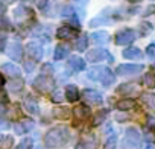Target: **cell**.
Segmentation results:
<instances>
[{
    "instance_id": "ac0fdd59",
    "label": "cell",
    "mask_w": 155,
    "mask_h": 149,
    "mask_svg": "<svg viewBox=\"0 0 155 149\" xmlns=\"http://www.w3.org/2000/svg\"><path fill=\"white\" fill-rule=\"evenodd\" d=\"M91 38H93V41H94L96 44H107V43L110 41V35H108V32H105V31H96V32L91 35Z\"/></svg>"
},
{
    "instance_id": "8d00e7d4",
    "label": "cell",
    "mask_w": 155,
    "mask_h": 149,
    "mask_svg": "<svg viewBox=\"0 0 155 149\" xmlns=\"http://www.w3.org/2000/svg\"><path fill=\"white\" fill-rule=\"evenodd\" d=\"M64 98H62V93L59 91V90H56V91H53V94H52V101L55 102V104H58V102H61Z\"/></svg>"
},
{
    "instance_id": "277c9868",
    "label": "cell",
    "mask_w": 155,
    "mask_h": 149,
    "mask_svg": "<svg viewBox=\"0 0 155 149\" xmlns=\"http://www.w3.org/2000/svg\"><path fill=\"white\" fill-rule=\"evenodd\" d=\"M135 40V32L132 29H122L116 34V43L119 46H126L131 44Z\"/></svg>"
},
{
    "instance_id": "6da1fadb",
    "label": "cell",
    "mask_w": 155,
    "mask_h": 149,
    "mask_svg": "<svg viewBox=\"0 0 155 149\" xmlns=\"http://www.w3.org/2000/svg\"><path fill=\"white\" fill-rule=\"evenodd\" d=\"M68 129L65 126H55L47 131L44 137V143L47 147H61L68 141Z\"/></svg>"
},
{
    "instance_id": "ee69618b",
    "label": "cell",
    "mask_w": 155,
    "mask_h": 149,
    "mask_svg": "<svg viewBox=\"0 0 155 149\" xmlns=\"http://www.w3.org/2000/svg\"><path fill=\"white\" fill-rule=\"evenodd\" d=\"M5 11H6V6L0 2V17H3V14H5Z\"/></svg>"
},
{
    "instance_id": "603a6c76",
    "label": "cell",
    "mask_w": 155,
    "mask_h": 149,
    "mask_svg": "<svg viewBox=\"0 0 155 149\" xmlns=\"http://www.w3.org/2000/svg\"><path fill=\"white\" fill-rule=\"evenodd\" d=\"M73 114L78 117V119H85L88 114H90V110L87 108V107H84V105H79V107H76L74 110H73Z\"/></svg>"
},
{
    "instance_id": "9a60e30c",
    "label": "cell",
    "mask_w": 155,
    "mask_h": 149,
    "mask_svg": "<svg viewBox=\"0 0 155 149\" xmlns=\"http://www.w3.org/2000/svg\"><path fill=\"white\" fill-rule=\"evenodd\" d=\"M68 68H71V70H74V71H81V70L85 68V62H84V59L79 58V56H71V58L68 59Z\"/></svg>"
},
{
    "instance_id": "4316f807",
    "label": "cell",
    "mask_w": 155,
    "mask_h": 149,
    "mask_svg": "<svg viewBox=\"0 0 155 149\" xmlns=\"http://www.w3.org/2000/svg\"><path fill=\"white\" fill-rule=\"evenodd\" d=\"M87 46H88V38L84 35V37H81V38H78L76 40V43H74V49L76 50H79V52H82V50H85L87 49Z\"/></svg>"
},
{
    "instance_id": "7c38bea8",
    "label": "cell",
    "mask_w": 155,
    "mask_h": 149,
    "mask_svg": "<svg viewBox=\"0 0 155 149\" xmlns=\"http://www.w3.org/2000/svg\"><path fill=\"white\" fill-rule=\"evenodd\" d=\"M96 143H97L96 137L91 135V134H87V135H84L81 138L79 144H78V149H94Z\"/></svg>"
},
{
    "instance_id": "ffe728a7",
    "label": "cell",
    "mask_w": 155,
    "mask_h": 149,
    "mask_svg": "<svg viewBox=\"0 0 155 149\" xmlns=\"http://www.w3.org/2000/svg\"><path fill=\"white\" fill-rule=\"evenodd\" d=\"M70 114H71V111H70V108H67V107H59V108H55V110H53V116H55L56 119H61V120L68 119Z\"/></svg>"
},
{
    "instance_id": "681fc988",
    "label": "cell",
    "mask_w": 155,
    "mask_h": 149,
    "mask_svg": "<svg viewBox=\"0 0 155 149\" xmlns=\"http://www.w3.org/2000/svg\"><path fill=\"white\" fill-rule=\"evenodd\" d=\"M152 67H153V68H155V62H153V64H152Z\"/></svg>"
},
{
    "instance_id": "3957f363",
    "label": "cell",
    "mask_w": 155,
    "mask_h": 149,
    "mask_svg": "<svg viewBox=\"0 0 155 149\" xmlns=\"http://www.w3.org/2000/svg\"><path fill=\"white\" fill-rule=\"evenodd\" d=\"M34 88H35L37 91L43 93V94L50 93V91L53 90V81H52L49 76H46V74H41V76H38V78L34 81Z\"/></svg>"
},
{
    "instance_id": "7dc6e473",
    "label": "cell",
    "mask_w": 155,
    "mask_h": 149,
    "mask_svg": "<svg viewBox=\"0 0 155 149\" xmlns=\"http://www.w3.org/2000/svg\"><path fill=\"white\" fill-rule=\"evenodd\" d=\"M146 149H155V144H152V143H149V144L146 146Z\"/></svg>"
},
{
    "instance_id": "7a4b0ae2",
    "label": "cell",
    "mask_w": 155,
    "mask_h": 149,
    "mask_svg": "<svg viewBox=\"0 0 155 149\" xmlns=\"http://www.w3.org/2000/svg\"><path fill=\"white\" fill-rule=\"evenodd\" d=\"M140 147V132L137 128H128L123 140V149H138Z\"/></svg>"
},
{
    "instance_id": "4dcf8cb0",
    "label": "cell",
    "mask_w": 155,
    "mask_h": 149,
    "mask_svg": "<svg viewBox=\"0 0 155 149\" xmlns=\"http://www.w3.org/2000/svg\"><path fill=\"white\" fill-rule=\"evenodd\" d=\"M135 90V87L132 85V84H122L119 88H117V91L120 93V94H129V93H132Z\"/></svg>"
},
{
    "instance_id": "7bdbcfd3",
    "label": "cell",
    "mask_w": 155,
    "mask_h": 149,
    "mask_svg": "<svg viewBox=\"0 0 155 149\" xmlns=\"http://www.w3.org/2000/svg\"><path fill=\"white\" fill-rule=\"evenodd\" d=\"M34 67H35V61H26V62H25V68H26L28 71H32Z\"/></svg>"
},
{
    "instance_id": "bcb514c9",
    "label": "cell",
    "mask_w": 155,
    "mask_h": 149,
    "mask_svg": "<svg viewBox=\"0 0 155 149\" xmlns=\"http://www.w3.org/2000/svg\"><path fill=\"white\" fill-rule=\"evenodd\" d=\"M3 85H5V76L0 73V87H3Z\"/></svg>"
},
{
    "instance_id": "52a82bcc",
    "label": "cell",
    "mask_w": 155,
    "mask_h": 149,
    "mask_svg": "<svg viewBox=\"0 0 155 149\" xmlns=\"http://www.w3.org/2000/svg\"><path fill=\"white\" fill-rule=\"evenodd\" d=\"M26 50H28V55H29L32 59H35V61H40V59L43 58V47H41L40 43H35V41L29 43V44L26 46Z\"/></svg>"
},
{
    "instance_id": "d590c367",
    "label": "cell",
    "mask_w": 155,
    "mask_h": 149,
    "mask_svg": "<svg viewBox=\"0 0 155 149\" xmlns=\"http://www.w3.org/2000/svg\"><path fill=\"white\" fill-rule=\"evenodd\" d=\"M144 140L149 141V143H153L155 141V132L153 131H144Z\"/></svg>"
},
{
    "instance_id": "8992f818",
    "label": "cell",
    "mask_w": 155,
    "mask_h": 149,
    "mask_svg": "<svg viewBox=\"0 0 155 149\" xmlns=\"http://www.w3.org/2000/svg\"><path fill=\"white\" fill-rule=\"evenodd\" d=\"M6 53H8V56H9L12 61H21L23 47H21V44H20V43L14 41V43H11V44L8 46V49H6Z\"/></svg>"
},
{
    "instance_id": "4fadbf2b",
    "label": "cell",
    "mask_w": 155,
    "mask_h": 149,
    "mask_svg": "<svg viewBox=\"0 0 155 149\" xmlns=\"http://www.w3.org/2000/svg\"><path fill=\"white\" fill-rule=\"evenodd\" d=\"M56 35L61 40H68V38H74L78 35V31L73 29V28H70V26H62V28H59L56 31Z\"/></svg>"
},
{
    "instance_id": "cb8c5ba5",
    "label": "cell",
    "mask_w": 155,
    "mask_h": 149,
    "mask_svg": "<svg viewBox=\"0 0 155 149\" xmlns=\"http://www.w3.org/2000/svg\"><path fill=\"white\" fill-rule=\"evenodd\" d=\"M141 99L150 110H155V94L153 93H143Z\"/></svg>"
},
{
    "instance_id": "ba28073f",
    "label": "cell",
    "mask_w": 155,
    "mask_h": 149,
    "mask_svg": "<svg viewBox=\"0 0 155 149\" xmlns=\"http://www.w3.org/2000/svg\"><path fill=\"white\" fill-rule=\"evenodd\" d=\"M104 58H113V56L108 55V52L104 49H93L87 53V61L90 62H97V61H102Z\"/></svg>"
},
{
    "instance_id": "5b68a950",
    "label": "cell",
    "mask_w": 155,
    "mask_h": 149,
    "mask_svg": "<svg viewBox=\"0 0 155 149\" xmlns=\"http://www.w3.org/2000/svg\"><path fill=\"white\" fill-rule=\"evenodd\" d=\"M143 65L141 64H120L117 67V74L120 76H129V74H137L140 71H143Z\"/></svg>"
},
{
    "instance_id": "1f68e13d",
    "label": "cell",
    "mask_w": 155,
    "mask_h": 149,
    "mask_svg": "<svg viewBox=\"0 0 155 149\" xmlns=\"http://www.w3.org/2000/svg\"><path fill=\"white\" fill-rule=\"evenodd\" d=\"M150 32H152V25H150V23L144 22V23L140 25V34H141V35H147V34H150Z\"/></svg>"
},
{
    "instance_id": "f546056e",
    "label": "cell",
    "mask_w": 155,
    "mask_h": 149,
    "mask_svg": "<svg viewBox=\"0 0 155 149\" xmlns=\"http://www.w3.org/2000/svg\"><path fill=\"white\" fill-rule=\"evenodd\" d=\"M23 85H25L23 79L17 78V79L11 81V84H9V90H11V91H20V90L23 88Z\"/></svg>"
},
{
    "instance_id": "30bf717a",
    "label": "cell",
    "mask_w": 155,
    "mask_h": 149,
    "mask_svg": "<svg viewBox=\"0 0 155 149\" xmlns=\"http://www.w3.org/2000/svg\"><path fill=\"white\" fill-rule=\"evenodd\" d=\"M107 68H108V67H104V65L91 67V68L88 70V73H87V76H88L91 81H101V82H102V79H104V76H105Z\"/></svg>"
},
{
    "instance_id": "44dd1931",
    "label": "cell",
    "mask_w": 155,
    "mask_h": 149,
    "mask_svg": "<svg viewBox=\"0 0 155 149\" xmlns=\"http://www.w3.org/2000/svg\"><path fill=\"white\" fill-rule=\"evenodd\" d=\"M14 15H15L17 20H25L26 17L32 15V11L28 9V8H25V6H18V8L14 11Z\"/></svg>"
},
{
    "instance_id": "e0dca14e",
    "label": "cell",
    "mask_w": 155,
    "mask_h": 149,
    "mask_svg": "<svg viewBox=\"0 0 155 149\" xmlns=\"http://www.w3.org/2000/svg\"><path fill=\"white\" fill-rule=\"evenodd\" d=\"M143 56V53H141V50L138 49V47H129V49H125L123 50V58H126V59H140Z\"/></svg>"
},
{
    "instance_id": "83f0119b",
    "label": "cell",
    "mask_w": 155,
    "mask_h": 149,
    "mask_svg": "<svg viewBox=\"0 0 155 149\" xmlns=\"http://www.w3.org/2000/svg\"><path fill=\"white\" fill-rule=\"evenodd\" d=\"M114 79H116L114 73H113L110 68H107V71H105V76H104V79H102V84H104L105 87H110V85L114 82Z\"/></svg>"
},
{
    "instance_id": "5bb4252c",
    "label": "cell",
    "mask_w": 155,
    "mask_h": 149,
    "mask_svg": "<svg viewBox=\"0 0 155 149\" xmlns=\"http://www.w3.org/2000/svg\"><path fill=\"white\" fill-rule=\"evenodd\" d=\"M2 70L8 74V76H11V78H14V79L20 78V74H21V70H20L15 64H11V62L3 64V65H2Z\"/></svg>"
},
{
    "instance_id": "e575fe53",
    "label": "cell",
    "mask_w": 155,
    "mask_h": 149,
    "mask_svg": "<svg viewBox=\"0 0 155 149\" xmlns=\"http://www.w3.org/2000/svg\"><path fill=\"white\" fill-rule=\"evenodd\" d=\"M107 23H108V20H107V18L97 17V18H93V20L90 22V26H91V28H94V26H101V25H107Z\"/></svg>"
},
{
    "instance_id": "7402d4cb",
    "label": "cell",
    "mask_w": 155,
    "mask_h": 149,
    "mask_svg": "<svg viewBox=\"0 0 155 149\" xmlns=\"http://www.w3.org/2000/svg\"><path fill=\"white\" fill-rule=\"evenodd\" d=\"M134 105H135L134 99H122V101H119V102H117V108H119L120 111L132 110V108H134Z\"/></svg>"
},
{
    "instance_id": "8fae6325",
    "label": "cell",
    "mask_w": 155,
    "mask_h": 149,
    "mask_svg": "<svg viewBox=\"0 0 155 149\" xmlns=\"http://www.w3.org/2000/svg\"><path fill=\"white\" fill-rule=\"evenodd\" d=\"M34 125H35L34 120H31V119H21L20 122L15 123L14 129H15L17 134H26V132H29L31 129H34Z\"/></svg>"
},
{
    "instance_id": "f6af8a7d",
    "label": "cell",
    "mask_w": 155,
    "mask_h": 149,
    "mask_svg": "<svg viewBox=\"0 0 155 149\" xmlns=\"http://www.w3.org/2000/svg\"><path fill=\"white\" fill-rule=\"evenodd\" d=\"M2 143H3V144H12V138H11V137H6V138L2 140Z\"/></svg>"
},
{
    "instance_id": "d6a6232c",
    "label": "cell",
    "mask_w": 155,
    "mask_h": 149,
    "mask_svg": "<svg viewBox=\"0 0 155 149\" xmlns=\"http://www.w3.org/2000/svg\"><path fill=\"white\" fill-rule=\"evenodd\" d=\"M17 149H32V140H31V138H23V140L18 143Z\"/></svg>"
},
{
    "instance_id": "f1b7e54d",
    "label": "cell",
    "mask_w": 155,
    "mask_h": 149,
    "mask_svg": "<svg viewBox=\"0 0 155 149\" xmlns=\"http://www.w3.org/2000/svg\"><path fill=\"white\" fill-rule=\"evenodd\" d=\"M107 116H108V111H107V110H99V111L96 113V116H94V125L104 123L105 119H107Z\"/></svg>"
},
{
    "instance_id": "836d02e7",
    "label": "cell",
    "mask_w": 155,
    "mask_h": 149,
    "mask_svg": "<svg viewBox=\"0 0 155 149\" xmlns=\"http://www.w3.org/2000/svg\"><path fill=\"white\" fill-rule=\"evenodd\" d=\"M116 146H117V137L113 135V137H110V138L107 140V143H105V149H116Z\"/></svg>"
},
{
    "instance_id": "ab89813d",
    "label": "cell",
    "mask_w": 155,
    "mask_h": 149,
    "mask_svg": "<svg viewBox=\"0 0 155 149\" xmlns=\"http://www.w3.org/2000/svg\"><path fill=\"white\" fill-rule=\"evenodd\" d=\"M146 53H147V56L155 58V44H149V46L146 47Z\"/></svg>"
},
{
    "instance_id": "74e56055",
    "label": "cell",
    "mask_w": 155,
    "mask_h": 149,
    "mask_svg": "<svg viewBox=\"0 0 155 149\" xmlns=\"http://www.w3.org/2000/svg\"><path fill=\"white\" fill-rule=\"evenodd\" d=\"M6 40H8V38H6V34L0 31V52L5 49V46H6Z\"/></svg>"
},
{
    "instance_id": "484cf974",
    "label": "cell",
    "mask_w": 155,
    "mask_h": 149,
    "mask_svg": "<svg viewBox=\"0 0 155 149\" xmlns=\"http://www.w3.org/2000/svg\"><path fill=\"white\" fill-rule=\"evenodd\" d=\"M25 105H26V110H28L29 113H32V114H38V104H37L32 98H28L26 102H25Z\"/></svg>"
},
{
    "instance_id": "b9f144b4",
    "label": "cell",
    "mask_w": 155,
    "mask_h": 149,
    "mask_svg": "<svg viewBox=\"0 0 155 149\" xmlns=\"http://www.w3.org/2000/svg\"><path fill=\"white\" fill-rule=\"evenodd\" d=\"M47 3H49V0H35V5L38 9H44L47 6Z\"/></svg>"
},
{
    "instance_id": "9c48e42d",
    "label": "cell",
    "mask_w": 155,
    "mask_h": 149,
    "mask_svg": "<svg viewBox=\"0 0 155 149\" xmlns=\"http://www.w3.org/2000/svg\"><path fill=\"white\" fill-rule=\"evenodd\" d=\"M82 96H84V99L87 102L94 104V105H99V104L104 102V96L99 91H96V90H84L82 91Z\"/></svg>"
},
{
    "instance_id": "f35d334b",
    "label": "cell",
    "mask_w": 155,
    "mask_h": 149,
    "mask_svg": "<svg viewBox=\"0 0 155 149\" xmlns=\"http://www.w3.org/2000/svg\"><path fill=\"white\" fill-rule=\"evenodd\" d=\"M41 71H43V74H46V76H47V74H52L53 73V67L50 64H44L43 68H41Z\"/></svg>"
},
{
    "instance_id": "2e32d148",
    "label": "cell",
    "mask_w": 155,
    "mask_h": 149,
    "mask_svg": "<svg viewBox=\"0 0 155 149\" xmlns=\"http://www.w3.org/2000/svg\"><path fill=\"white\" fill-rule=\"evenodd\" d=\"M65 98L70 102H76L78 99H79V91H78V87L73 85V84L67 85L65 87Z\"/></svg>"
},
{
    "instance_id": "d4e9b609",
    "label": "cell",
    "mask_w": 155,
    "mask_h": 149,
    "mask_svg": "<svg viewBox=\"0 0 155 149\" xmlns=\"http://www.w3.org/2000/svg\"><path fill=\"white\" fill-rule=\"evenodd\" d=\"M143 84L147 88H155V73H146L143 76Z\"/></svg>"
},
{
    "instance_id": "60d3db41",
    "label": "cell",
    "mask_w": 155,
    "mask_h": 149,
    "mask_svg": "<svg viewBox=\"0 0 155 149\" xmlns=\"http://www.w3.org/2000/svg\"><path fill=\"white\" fill-rule=\"evenodd\" d=\"M9 28H11L9 22L5 17H0V29H9Z\"/></svg>"
},
{
    "instance_id": "d6986e66",
    "label": "cell",
    "mask_w": 155,
    "mask_h": 149,
    "mask_svg": "<svg viewBox=\"0 0 155 149\" xmlns=\"http://www.w3.org/2000/svg\"><path fill=\"white\" fill-rule=\"evenodd\" d=\"M68 52H70V47H68L67 44H58V46H56V49H55L53 58H55L56 61H59V59L65 58V56L68 55Z\"/></svg>"
},
{
    "instance_id": "c3c4849f",
    "label": "cell",
    "mask_w": 155,
    "mask_h": 149,
    "mask_svg": "<svg viewBox=\"0 0 155 149\" xmlns=\"http://www.w3.org/2000/svg\"><path fill=\"white\" fill-rule=\"evenodd\" d=\"M5 111H6V110H5V107H3V105H0V114H3Z\"/></svg>"
}]
</instances>
